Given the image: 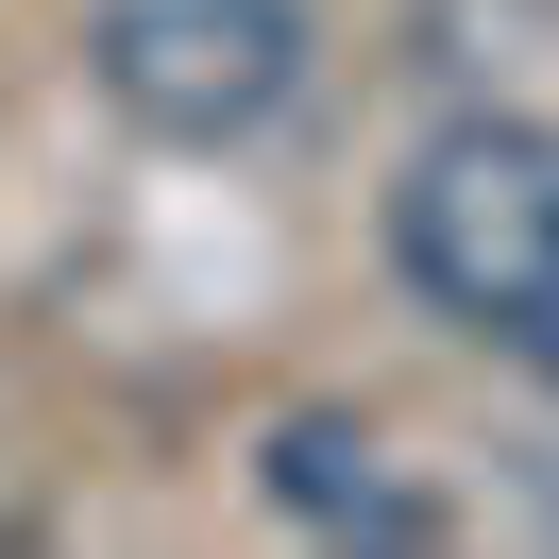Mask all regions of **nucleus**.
Returning a JSON list of instances; mask_svg holds the SVG:
<instances>
[{"instance_id": "obj_1", "label": "nucleus", "mask_w": 559, "mask_h": 559, "mask_svg": "<svg viewBox=\"0 0 559 559\" xmlns=\"http://www.w3.org/2000/svg\"><path fill=\"white\" fill-rule=\"evenodd\" d=\"M390 272L457 322V340H509L525 288L559 272V119H441V136L390 170Z\"/></svg>"}, {"instance_id": "obj_2", "label": "nucleus", "mask_w": 559, "mask_h": 559, "mask_svg": "<svg viewBox=\"0 0 559 559\" xmlns=\"http://www.w3.org/2000/svg\"><path fill=\"white\" fill-rule=\"evenodd\" d=\"M85 69L136 136L170 153H238L306 103V0H103L85 17Z\"/></svg>"}, {"instance_id": "obj_3", "label": "nucleus", "mask_w": 559, "mask_h": 559, "mask_svg": "<svg viewBox=\"0 0 559 559\" xmlns=\"http://www.w3.org/2000/svg\"><path fill=\"white\" fill-rule=\"evenodd\" d=\"M254 491H272L288 525H322V543H441V491L390 475V441L356 407H288L272 441H254Z\"/></svg>"}, {"instance_id": "obj_4", "label": "nucleus", "mask_w": 559, "mask_h": 559, "mask_svg": "<svg viewBox=\"0 0 559 559\" xmlns=\"http://www.w3.org/2000/svg\"><path fill=\"white\" fill-rule=\"evenodd\" d=\"M509 356H525V373H543V390H559V272H543V288H525V322H509Z\"/></svg>"}]
</instances>
